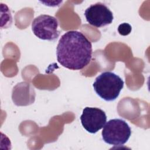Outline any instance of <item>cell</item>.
<instances>
[{
    "instance_id": "277c9868",
    "label": "cell",
    "mask_w": 150,
    "mask_h": 150,
    "mask_svg": "<svg viewBox=\"0 0 150 150\" xmlns=\"http://www.w3.org/2000/svg\"><path fill=\"white\" fill-rule=\"evenodd\" d=\"M58 26L59 23L56 18L49 15H40L32 21V30L38 38L52 41L56 39L60 35Z\"/></svg>"
},
{
    "instance_id": "ba28073f",
    "label": "cell",
    "mask_w": 150,
    "mask_h": 150,
    "mask_svg": "<svg viewBox=\"0 0 150 150\" xmlns=\"http://www.w3.org/2000/svg\"><path fill=\"white\" fill-rule=\"evenodd\" d=\"M131 26L129 24L127 23H124L119 25L118 28V31L120 35L125 36L129 34L131 31Z\"/></svg>"
},
{
    "instance_id": "5b68a950",
    "label": "cell",
    "mask_w": 150,
    "mask_h": 150,
    "mask_svg": "<svg viewBox=\"0 0 150 150\" xmlns=\"http://www.w3.org/2000/svg\"><path fill=\"white\" fill-rule=\"evenodd\" d=\"M84 16L90 25L97 28L103 27L111 23L114 19L112 12L101 2L91 5L86 9Z\"/></svg>"
},
{
    "instance_id": "7a4b0ae2",
    "label": "cell",
    "mask_w": 150,
    "mask_h": 150,
    "mask_svg": "<svg viewBox=\"0 0 150 150\" xmlns=\"http://www.w3.org/2000/svg\"><path fill=\"white\" fill-rule=\"evenodd\" d=\"M124 84L119 76L111 71H104L96 78L93 86L100 97L106 101H112L119 96Z\"/></svg>"
},
{
    "instance_id": "3957f363",
    "label": "cell",
    "mask_w": 150,
    "mask_h": 150,
    "mask_svg": "<svg viewBox=\"0 0 150 150\" xmlns=\"http://www.w3.org/2000/svg\"><path fill=\"white\" fill-rule=\"evenodd\" d=\"M131 129L124 120L119 118L111 119L103 127L101 132L103 141L110 145H122L129 139Z\"/></svg>"
},
{
    "instance_id": "52a82bcc",
    "label": "cell",
    "mask_w": 150,
    "mask_h": 150,
    "mask_svg": "<svg viewBox=\"0 0 150 150\" xmlns=\"http://www.w3.org/2000/svg\"><path fill=\"white\" fill-rule=\"evenodd\" d=\"M35 96L34 88L26 81L18 83L12 90V99L18 106H26L33 103Z\"/></svg>"
},
{
    "instance_id": "6da1fadb",
    "label": "cell",
    "mask_w": 150,
    "mask_h": 150,
    "mask_svg": "<svg viewBox=\"0 0 150 150\" xmlns=\"http://www.w3.org/2000/svg\"><path fill=\"white\" fill-rule=\"evenodd\" d=\"M56 56L59 63L67 69H83L91 60V43L81 32L68 31L59 40Z\"/></svg>"
},
{
    "instance_id": "8992f818",
    "label": "cell",
    "mask_w": 150,
    "mask_h": 150,
    "mask_svg": "<svg viewBox=\"0 0 150 150\" xmlns=\"http://www.w3.org/2000/svg\"><path fill=\"white\" fill-rule=\"evenodd\" d=\"M84 128L90 133L95 134L103 128L107 121L105 112L97 107H85L80 116Z\"/></svg>"
}]
</instances>
